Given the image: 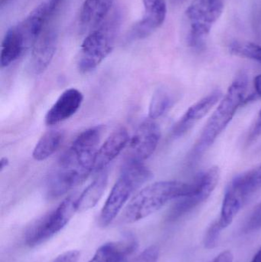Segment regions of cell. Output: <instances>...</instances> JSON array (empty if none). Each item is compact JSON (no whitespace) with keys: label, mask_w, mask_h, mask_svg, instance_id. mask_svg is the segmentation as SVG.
Returning <instances> with one entry per match:
<instances>
[{"label":"cell","mask_w":261,"mask_h":262,"mask_svg":"<svg viewBox=\"0 0 261 262\" xmlns=\"http://www.w3.org/2000/svg\"><path fill=\"white\" fill-rule=\"evenodd\" d=\"M61 130H50L46 132L39 139L34 148L32 157L36 161H44L56 152L63 140Z\"/></svg>","instance_id":"ffe728a7"},{"label":"cell","mask_w":261,"mask_h":262,"mask_svg":"<svg viewBox=\"0 0 261 262\" xmlns=\"http://www.w3.org/2000/svg\"><path fill=\"white\" fill-rule=\"evenodd\" d=\"M242 178L252 193L261 189V166L242 174Z\"/></svg>","instance_id":"603a6c76"},{"label":"cell","mask_w":261,"mask_h":262,"mask_svg":"<svg viewBox=\"0 0 261 262\" xmlns=\"http://www.w3.org/2000/svg\"><path fill=\"white\" fill-rule=\"evenodd\" d=\"M173 1H174V2H179V1H180V0H173Z\"/></svg>","instance_id":"d590c367"},{"label":"cell","mask_w":261,"mask_h":262,"mask_svg":"<svg viewBox=\"0 0 261 262\" xmlns=\"http://www.w3.org/2000/svg\"><path fill=\"white\" fill-rule=\"evenodd\" d=\"M137 246V242L132 236L121 241L105 243L88 262H124L134 252Z\"/></svg>","instance_id":"2e32d148"},{"label":"cell","mask_w":261,"mask_h":262,"mask_svg":"<svg viewBox=\"0 0 261 262\" xmlns=\"http://www.w3.org/2000/svg\"><path fill=\"white\" fill-rule=\"evenodd\" d=\"M9 0H1V5L3 6V5H4L5 3H7V2H9Z\"/></svg>","instance_id":"e575fe53"},{"label":"cell","mask_w":261,"mask_h":262,"mask_svg":"<svg viewBox=\"0 0 261 262\" xmlns=\"http://www.w3.org/2000/svg\"><path fill=\"white\" fill-rule=\"evenodd\" d=\"M254 85L256 96L261 98V74L254 78Z\"/></svg>","instance_id":"4dcf8cb0"},{"label":"cell","mask_w":261,"mask_h":262,"mask_svg":"<svg viewBox=\"0 0 261 262\" xmlns=\"http://www.w3.org/2000/svg\"><path fill=\"white\" fill-rule=\"evenodd\" d=\"M121 20V11L116 9L84 38L78 58L80 72L87 73L94 70L111 53Z\"/></svg>","instance_id":"277c9868"},{"label":"cell","mask_w":261,"mask_h":262,"mask_svg":"<svg viewBox=\"0 0 261 262\" xmlns=\"http://www.w3.org/2000/svg\"><path fill=\"white\" fill-rule=\"evenodd\" d=\"M83 100L84 96L78 89L64 91L46 114L45 124L48 126L56 125L72 118L79 110Z\"/></svg>","instance_id":"4fadbf2b"},{"label":"cell","mask_w":261,"mask_h":262,"mask_svg":"<svg viewBox=\"0 0 261 262\" xmlns=\"http://www.w3.org/2000/svg\"><path fill=\"white\" fill-rule=\"evenodd\" d=\"M234 261V255L229 250L222 252L219 254L211 262H233Z\"/></svg>","instance_id":"f1b7e54d"},{"label":"cell","mask_w":261,"mask_h":262,"mask_svg":"<svg viewBox=\"0 0 261 262\" xmlns=\"http://www.w3.org/2000/svg\"><path fill=\"white\" fill-rule=\"evenodd\" d=\"M58 45V33L53 27L44 28L32 47L29 70L35 75H41L53 59Z\"/></svg>","instance_id":"30bf717a"},{"label":"cell","mask_w":261,"mask_h":262,"mask_svg":"<svg viewBox=\"0 0 261 262\" xmlns=\"http://www.w3.org/2000/svg\"><path fill=\"white\" fill-rule=\"evenodd\" d=\"M248 77L239 75L228 88L223 99L210 117L190 155V161L199 160L231 122L239 107L245 102Z\"/></svg>","instance_id":"7a4b0ae2"},{"label":"cell","mask_w":261,"mask_h":262,"mask_svg":"<svg viewBox=\"0 0 261 262\" xmlns=\"http://www.w3.org/2000/svg\"><path fill=\"white\" fill-rule=\"evenodd\" d=\"M224 9L223 0H193L185 11L187 43L201 49Z\"/></svg>","instance_id":"8992f818"},{"label":"cell","mask_w":261,"mask_h":262,"mask_svg":"<svg viewBox=\"0 0 261 262\" xmlns=\"http://www.w3.org/2000/svg\"><path fill=\"white\" fill-rule=\"evenodd\" d=\"M130 142L128 131L120 127L113 131L98 149L95 160V172L104 170L110 162L113 161L122 152Z\"/></svg>","instance_id":"9a60e30c"},{"label":"cell","mask_w":261,"mask_h":262,"mask_svg":"<svg viewBox=\"0 0 261 262\" xmlns=\"http://www.w3.org/2000/svg\"><path fill=\"white\" fill-rule=\"evenodd\" d=\"M220 177L217 166L209 168L195 178L196 187L188 195L177 199L167 215L169 222H175L203 203L216 189Z\"/></svg>","instance_id":"ba28073f"},{"label":"cell","mask_w":261,"mask_h":262,"mask_svg":"<svg viewBox=\"0 0 261 262\" xmlns=\"http://www.w3.org/2000/svg\"><path fill=\"white\" fill-rule=\"evenodd\" d=\"M78 196L72 195L63 200L62 203L38 224L32 226L26 234V243L29 247H35L55 236L62 230L78 212Z\"/></svg>","instance_id":"52a82bcc"},{"label":"cell","mask_w":261,"mask_h":262,"mask_svg":"<svg viewBox=\"0 0 261 262\" xmlns=\"http://www.w3.org/2000/svg\"><path fill=\"white\" fill-rule=\"evenodd\" d=\"M62 1L63 0H50L49 3H48V18H49V21L53 17L55 12L58 11V8H59Z\"/></svg>","instance_id":"83f0119b"},{"label":"cell","mask_w":261,"mask_h":262,"mask_svg":"<svg viewBox=\"0 0 261 262\" xmlns=\"http://www.w3.org/2000/svg\"><path fill=\"white\" fill-rule=\"evenodd\" d=\"M9 165V160L7 157H3L0 160V172H3V169L8 167Z\"/></svg>","instance_id":"1f68e13d"},{"label":"cell","mask_w":261,"mask_h":262,"mask_svg":"<svg viewBox=\"0 0 261 262\" xmlns=\"http://www.w3.org/2000/svg\"><path fill=\"white\" fill-rule=\"evenodd\" d=\"M151 178L152 172L142 162L127 160L101 209L100 226L103 228L110 226L133 192Z\"/></svg>","instance_id":"5b68a950"},{"label":"cell","mask_w":261,"mask_h":262,"mask_svg":"<svg viewBox=\"0 0 261 262\" xmlns=\"http://www.w3.org/2000/svg\"><path fill=\"white\" fill-rule=\"evenodd\" d=\"M230 52L242 58L261 63V46L247 41H234L229 46Z\"/></svg>","instance_id":"7402d4cb"},{"label":"cell","mask_w":261,"mask_h":262,"mask_svg":"<svg viewBox=\"0 0 261 262\" xmlns=\"http://www.w3.org/2000/svg\"><path fill=\"white\" fill-rule=\"evenodd\" d=\"M144 15L130 32L131 39H142L151 35L163 24L167 17L165 0H143Z\"/></svg>","instance_id":"8fae6325"},{"label":"cell","mask_w":261,"mask_h":262,"mask_svg":"<svg viewBox=\"0 0 261 262\" xmlns=\"http://www.w3.org/2000/svg\"><path fill=\"white\" fill-rule=\"evenodd\" d=\"M173 98L168 91L159 89L154 92L149 107V117L150 119L156 120L167 113L173 105Z\"/></svg>","instance_id":"44dd1931"},{"label":"cell","mask_w":261,"mask_h":262,"mask_svg":"<svg viewBox=\"0 0 261 262\" xmlns=\"http://www.w3.org/2000/svg\"><path fill=\"white\" fill-rule=\"evenodd\" d=\"M159 257V249L157 246H151L143 251L133 262H157Z\"/></svg>","instance_id":"484cf974"},{"label":"cell","mask_w":261,"mask_h":262,"mask_svg":"<svg viewBox=\"0 0 261 262\" xmlns=\"http://www.w3.org/2000/svg\"><path fill=\"white\" fill-rule=\"evenodd\" d=\"M161 131L153 120H146L139 124L130 143L128 160L144 162L153 155L160 140Z\"/></svg>","instance_id":"9c48e42d"},{"label":"cell","mask_w":261,"mask_h":262,"mask_svg":"<svg viewBox=\"0 0 261 262\" xmlns=\"http://www.w3.org/2000/svg\"><path fill=\"white\" fill-rule=\"evenodd\" d=\"M192 183L160 181L146 186L127 205L122 215V221L131 224L140 221L162 209L172 200L188 195L195 189Z\"/></svg>","instance_id":"3957f363"},{"label":"cell","mask_w":261,"mask_h":262,"mask_svg":"<svg viewBox=\"0 0 261 262\" xmlns=\"http://www.w3.org/2000/svg\"><path fill=\"white\" fill-rule=\"evenodd\" d=\"M101 129L90 127L76 137L59 161L47 183L49 198L61 196L81 184L94 170Z\"/></svg>","instance_id":"6da1fadb"},{"label":"cell","mask_w":261,"mask_h":262,"mask_svg":"<svg viewBox=\"0 0 261 262\" xmlns=\"http://www.w3.org/2000/svg\"><path fill=\"white\" fill-rule=\"evenodd\" d=\"M32 48L18 24L12 26L6 32L1 46L0 64L8 67Z\"/></svg>","instance_id":"5bb4252c"},{"label":"cell","mask_w":261,"mask_h":262,"mask_svg":"<svg viewBox=\"0 0 261 262\" xmlns=\"http://www.w3.org/2000/svg\"><path fill=\"white\" fill-rule=\"evenodd\" d=\"M258 26L261 27V10L260 11V14L258 15Z\"/></svg>","instance_id":"836d02e7"},{"label":"cell","mask_w":261,"mask_h":262,"mask_svg":"<svg viewBox=\"0 0 261 262\" xmlns=\"http://www.w3.org/2000/svg\"><path fill=\"white\" fill-rule=\"evenodd\" d=\"M247 200L243 192L231 182L225 190L220 217L217 220L223 230L232 223Z\"/></svg>","instance_id":"e0dca14e"},{"label":"cell","mask_w":261,"mask_h":262,"mask_svg":"<svg viewBox=\"0 0 261 262\" xmlns=\"http://www.w3.org/2000/svg\"><path fill=\"white\" fill-rule=\"evenodd\" d=\"M113 0H84L80 12L82 25L98 26L108 15Z\"/></svg>","instance_id":"d6986e66"},{"label":"cell","mask_w":261,"mask_h":262,"mask_svg":"<svg viewBox=\"0 0 261 262\" xmlns=\"http://www.w3.org/2000/svg\"><path fill=\"white\" fill-rule=\"evenodd\" d=\"M261 134V110L260 112V115H259L258 121H257V124H256L255 127H254V130L251 133V137L250 139L254 140V139L257 138Z\"/></svg>","instance_id":"f546056e"},{"label":"cell","mask_w":261,"mask_h":262,"mask_svg":"<svg viewBox=\"0 0 261 262\" xmlns=\"http://www.w3.org/2000/svg\"><path fill=\"white\" fill-rule=\"evenodd\" d=\"M261 229V203L254 208L245 223L244 231L251 232Z\"/></svg>","instance_id":"d4e9b609"},{"label":"cell","mask_w":261,"mask_h":262,"mask_svg":"<svg viewBox=\"0 0 261 262\" xmlns=\"http://www.w3.org/2000/svg\"><path fill=\"white\" fill-rule=\"evenodd\" d=\"M251 262H261V247L258 252L255 254Z\"/></svg>","instance_id":"d6a6232c"},{"label":"cell","mask_w":261,"mask_h":262,"mask_svg":"<svg viewBox=\"0 0 261 262\" xmlns=\"http://www.w3.org/2000/svg\"><path fill=\"white\" fill-rule=\"evenodd\" d=\"M80 255H81V253L79 251H67V252L58 255L52 262H78L80 258Z\"/></svg>","instance_id":"4316f807"},{"label":"cell","mask_w":261,"mask_h":262,"mask_svg":"<svg viewBox=\"0 0 261 262\" xmlns=\"http://www.w3.org/2000/svg\"><path fill=\"white\" fill-rule=\"evenodd\" d=\"M222 230L223 229L220 227L218 221L215 222L211 225L204 238V245L206 249H212L216 247Z\"/></svg>","instance_id":"cb8c5ba5"},{"label":"cell","mask_w":261,"mask_h":262,"mask_svg":"<svg viewBox=\"0 0 261 262\" xmlns=\"http://www.w3.org/2000/svg\"><path fill=\"white\" fill-rule=\"evenodd\" d=\"M100 172L97 178L78 196V212H85L93 209L102 197L108 182V174L104 170Z\"/></svg>","instance_id":"ac0fdd59"},{"label":"cell","mask_w":261,"mask_h":262,"mask_svg":"<svg viewBox=\"0 0 261 262\" xmlns=\"http://www.w3.org/2000/svg\"><path fill=\"white\" fill-rule=\"evenodd\" d=\"M222 93L216 90L198 101L186 111L173 129L174 137H180L191 130L220 101Z\"/></svg>","instance_id":"7c38bea8"}]
</instances>
